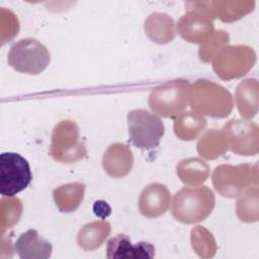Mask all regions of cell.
I'll return each instance as SVG.
<instances>
[{"label":"cell","instance_id":"6da1fadb","mask_svg":"<svg viewBox=\"0 0 259 259\" xmlns=\"http://www.w3.org/2000/svg\"><path fill=\"white\" fill-rule=\"evenodd\" d=\"M214 203V194L207 186L184 187L174 194L171 213L182 224H196L211 213Z\"/></svg>","mask_w":259,"mask_h":259},{"label":"cell","instance_id":"7a4b0ae2","mask_svg":"<svg viewBox=\"0 0 259 259\" xmlns=\"http://www.w3.org/2000/svg\"><path fill=\"white\" fill-rule=\"evenodd\" d=\"M189 105L201 115L225 118L233 110L231 93L220 84L205 79L195 81L190 86Z\"/></svg>","mask_w":259,"mask_h":259},{"label":"cell","instance_id":"3957f363","mask_svg":"<svg viewBox=\"0 0 259 259\" xmlns=\"http://www.w3.org/2000/svg\"><path fill=\"white\" fill-rule=\"evenodd\" d=\"M191 84L183 79L163 83L151 91L149 106L156 114L175 118L189 105Z\"/></svg>","mask_w":259,"mask_h":259},{"label":"cell","instance_id":"277c9868","mask_svg":"<svg viewBox=\"0 0 259 259\" xmlns=\"http://www.w3.org/2000/svg\"><path fill=\"white\" fill-rule=\"evenodd\" d=\"M211 181L221 195L237 197L248 187L258 185L257 165H220L213 170Z\"/></svg>","mask_w":259,"mask_h":259},{"label":"cell","instance_id":"5b68a950","mask_svg":"<svg viewBox=\"0 0 259 259\" xmlns=\"http://www.w3.org/2000/svg\"><path fill=\"white\" fill-rule=\"evenodd\" d=\"M50 155L61 163H75L86 157L87 148L81 141L79 127L74 120H61L54 127Z\"/></svg>","mask_w":259,"mask_h":259},{"label":"cell","instance_id":"8992f818","mask_svg":"<svg viewBox=\"0 0 259 259\" xmlns=\"http://www.w3.org/2000/svg\"><path fill=\"white\" fill-rule=\"evenodd\" d=\"M8 64L17 72L37 75L50 64L49 50L34 38H23L15 42L8 53Z\"/></svg>","mask_w":259,"mask_h":259},{"label":"cell","instance_id":"52a82bcc","mask_svg":"<svg viewBox=\"0 0 259 259\" xmlns=\"http://www.w3.org/2000/svg\"><path fill=\"white\" fill-rule=\"evenodd\" d=\"M127 127L131 142L144 150L158 147L165 133L162 119L146 109L131 110L127 113Z\"/></svg>","mask_w":259,"mask_h":259},{"label":"cell","instance_id":"ba28073f","mask_svg":"<svg viewBox=\"0 0 259 259\" xmlns=\"http://www.w3.org/2000/svg\"><path fill=\"white\" fill-rule=\"evenodd\" d=\"M256 62L254 50L246 45L226 46L212 60V69L223 80H233L246 75Z\"/></svg>","mask_w":259,"mask_h":259},{"label":"cell","instance_id":"9c48e42d","mask_svg":"<svg viewBox=\"0 0 259 259\" xmlns=\"http://www.w3.org/2000/svg\"><path fill=\"white\" fill-rule=\"evenodd\" d=\"M32 174L26 159L17 153L5 152L0 155V193L14 196L31 182Z\"/></svg>","mask_w":259,"mask_h":259},{"label":"cell","instance_id":"30bf717a","mask_svg":"<svg viewBox=\"0 0 259 259\" xmlns=\"http://www.w3.org/2000/svg\"><path fill=\"white\" fill-rule=\"evenodd\" d=\"M229 149L241 156H253L259 152V128L247 119H231L224 126Z\"/></svg>","mask_w":259,"mask_h":259},{"label":"cell","instance_id":"8fae6325","mask_svg":"<svg viewBox=\"0 0 259 259\" xmlns=\"http://www.w3.org/2000/svg\"><path fill=\"white\" fill-rule=\"evenodd\" d=\"M187 11L177 22V31L186 41L202 44L214 31L213 19L206 13L186 7Z\"/></svg>","mask_w":259,"mask_h":259},{"label":"cell","instance_id":"7c38bea8","mask_svg":"<svg viewBox=\"0 0 259 259\" xmlns=\"http://www.w3.org/2000/svg\"><path fill=\"white\" fill-rule=\"evenodd\" d=\"M171 195L168 188L161 183L147 185L139 197V210L146 218H157L167 211Z\"/></svg>","mask_w":259,"mask_h":259},{"label":"cell","instance_id":"4fadbf2b","mask_svg":"<svg viewBox=\"0 0 259 259\" xmlns=\"http://www.w3.org/2000/svg\"><path fill=\"white\" fill-rule=\"evenodd\" d=\"M134 165V155L128 146L121 143L110 145L103 154L102 166L104 171L113 178L126 176Z\"/></svg>","mask_w":259,"mask_h":259},{"label":"cell","instance_id":"5bb4252c","mask_svg":"<svg viewBox=\"0 0 259 259\" xmlns=\"http://www.w3.org/2000/svg\"><path fill=\"white\" fill-rule=\"evenodd\" d=\"M154 254L153 245L147 242L133 245L130 238L123 234L111 238L106 245L107 258H152Z\"/></svg>","mask_w":259,"mask_h":259},{"label":"cell","instance_id":"9a60e30c","mask_svg":"<svg viewBox=\"0 0 259 259\" xmlns=\"http://www.w3.org/2000/svg\"><path fill=\"white\" fill-rule=\"evenodd\" d=\"M14 249L22 259H46L51 257L53 251L51 243L40 237L37 231L33 229L22 233L18 237Z\"/></svg>","mask_w":259,"mask_h":259},{"label":"cell","instance_id":"2e32d148","mask_svg":"<svg viewBox=\"0 0 259 259\" xmlns=\"http://www.w3.org/2000/svg\"><path fill=\"white\" fill-rule=\"evenodd\" d=\"M235 100L241 116L245 119L253 118L259 105L258 81L253 78L243 80L236 88Z\"/></svg>","mask_w":259,"mask_h":259},{"label":"cell","instance_id":"e0dca14e","mask_svg":"<svg viewBox=\"0 0 259 259\" xmlns=\"http://www.w3.org/2000/svg\"><path fill=\"white\" fill-rule=\"evenodd\" d=\"M144 29L147 36L159 45L172 41L176 34L174 20L168 14L161 12L150 14L145 20Z\"/></svg>","mask_w":259,"mask_h":259},{"label":"cell","instance_id":"ac0fdd59","mask_svg":"<svg viewBox=\"0 0 259 259\" xmlns=\"http://www.w3.org/2000/svg\"><path fill=\"white\" fill-rule=\"evenodd\" d=\"M197 153L205 160H214L229 150V142L224 130L205 131L196 145Z\"/></svg>","mask_w":259,"mask_h":259},{"label":"cell","instance_id":"d6986e66","mask_svg":"<svg viewBox=\"0 0 259 259\" xmlns=\"http://www.w3.org/2000/svg\"><path fill=\"white\" fill-rule=\"evenodd\" d=\"M111 232L110 224L106 221H96L86 224L77 235V243L85 251L98 249Z\"/></svg>","mask_w":259,"mask_h":259},{"label":"cell","instance_id":"ffe728a7","mask_svg":"<svg viewBox=\"0 0 259 259\" xmlns=\"http://www.w3.org/2000/svg\"><path fill=\"white\" fill-rule=\"evenodd\" d=\"M206 126V119L203 115L187 110L181 112L174 120V133L177 138L183 141L196 139Z\"/></svg>","mask_w":259,"mask_h":259},{"label":"cell","instance_id":"44dd1931","mask_svg":"<svg viewBox=\"0 0 259 259\" xmlns=\"http://www.w3.org/2000/svg\"><path fill=\"white\" fill-rule=\"evenodd\" d=\"M176 172L185 185L199 186L207 180L209 166L201 159L187 158L177 164Z\"/></svg>","mask_w":259,"mask_h":259},{"label":"cell","instance_id":"7402d4cb","mask_svg":"<svg viewBox=\"0 0 259 259\" xmlns=\"http://www.w3.org/2000/svg\"><path fill=\"white\" fill-rule=\"evenodd\" d=\"M85 193V184L72 182L54 189L53 197L58 208L63 212L76 210L81 204Z\"/></svg>","mask_w":259,"mask_h":259},{"label":"cell","instance_id":"603a6c76","mask_svg":"<svg viewBox=\"0 0 259 259\" xmlns=\"http://www.w3.org/2000/svg\"><path fill=\"white\" fill-rule=\"evenodd\" d=\"M259 189L258 185H253L245 189L238 197L236 212L240 221L244 223H254L259 219Z\"/></svg>","mask_w":259,"mask_h":259},{"label":"cell","instance_id":"cb8c5ba5","mask_svg":"<svg viewBox=\"0 0 259 259\" xmlns=\"http://www.w3.org/2000/svg\"><path fill=\"white\" fill-rule=\"evenodd\" d=\"M254 1H215L217 17L224 22H234L253 11Z\"/></svg>","mask_w":259,"mask_h":259},{"label":"cell","instance_id":"d4e9b609","mask_svg":"<svg viewBox=\"0 0 259 259\" xmlns=\"http://www.w3.org/2000/svg\"><path fill=\"white\" fill-rule=\"evenodd\" d=\"M190 242L194 252L201 258H211L217 253V243L212 234L201 226L191 230Z\"/></svg>","mask_w":259,"mask_h":259},{"label":"cell","instance_id":"484cf974","mask_svg":"<svg viewBox=\"0 0 259 259\" xmlns=\"http://www.w3.org/2000/svg\"><path fill=\"white\" fill-rule=\"evenodd\" d=\"M230 36L229 33L223 29L214 30L213 33L203 41L198 50L199 59L204 63L212 62L218 53L226 46H228Z\"/></svg>","mask_w":259,"mask_h":259},{"label":"cell","instance_id":"4316f807","mask_svg":"<svg viewBox=\"0 0 259 259\" xmlns=\"http://www.w3.org/2000/svg\"><path fill=\"white\" fill-rule=\"evenodd\" d=\"M0 208L1 233L18 223L22 213V203L13 196L2 197Z\"/></svg>","mask_w":259,"mask_h":259},{"label":"cell","instance_id":"83f0119b","mask_svg":"<svg viewBox=\"0 0 259 259\" xmlns=\"http://www.w3.org/2000/svg\"><path fill=\"white\" fill-rule=\"evenodd\" d=\"M93 209H94L95 214L98 215V217H101V218H105L110 213L109 205L105 201H102V200L96 201L94 203Z\"/></svg>","mask_w":259,"mask_h":259}]
</instances>
